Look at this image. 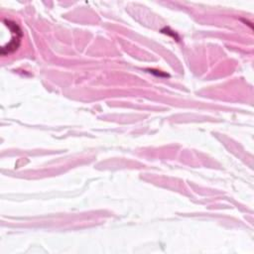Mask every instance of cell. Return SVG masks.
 <instances>
[{
    "label": "cell",
    "mask_w": 254,
    "mask_h": 254,
    "mask_svg": "<svg viewBox=\"0 0 254 254\" xmlns=\"http://www.w3.org/2000/svg\"><path fill=\"white\" fill-rule=\"evenodd\" d=\"M4 22H5V25L10 29L11 33L15 35V37L11 40V42L7 46H5V47H3L1 49V54L3 56L6 55V54L13 53L14 51H16L19 48V46H20L21 38H22V36H20V35H22V31H21V29L19 28V26L16 23H14V22H12L10 20H5Z\"/></svg>",
    "instance_id": "obj_1"
}]
</instances>
